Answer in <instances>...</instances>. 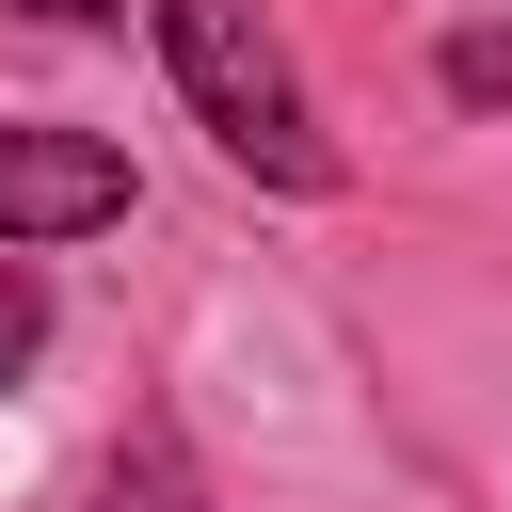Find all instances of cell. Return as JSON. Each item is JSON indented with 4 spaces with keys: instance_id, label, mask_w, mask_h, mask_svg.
Segmentation results:
<instances>
[{
    "instance_id": "1",
    "label": "cell",
    "mask_w": 512,
    "mask_h": 512,
    "mask_svg": "<svg viewBox=\"0 0 512 512\" xmlns=\"http://www.w3.org/2000/svg\"><path fill=\"white\" fill-rule=\"evenodd\" d=\"M160 64L192 96V128L256 176V192H336V144H320V96L288 64V32L256 0H160Z\"/></svg>"
},
{
    "instance_id": "2",
    "label": "cell",
    "mask_w": 512,
    "mask_h": 512,
    "mask_svg": "<svg viewBox=\"0 0 512 512\" xmlns=\"http://www.w3.org/2000/svg\"><path fill=\"white\" fill-rule=\"evenodd\" d=\"M96 224H128V160L96 128H0V256L96 240Z\"/></svg>"
},
{
    "instance_id": "3",
    "label": "cell",
    "mask_w": 512,
    "mask_h": 512,
    "mask_svg": "<svg viewBox=\"0 0 512 512\" xmlns=\"http://www.w3.org/2000/svg\"><path fill=\"white\" fill-rule=\"evenodd\" d=\"M96 512H208V480H192V432H176V416H128V448H112Z\"/></svg>"
},
{
    "instance_id": "4",
    "label": "cell",
    "mask_w": 512,
    "mask_h": 512,
    "mask_svg": "<svg viewBox=\"0 0 512 512\" xmlns=\"http://www.w3.org/2000/svg\"><path fill=\"white\" fill-rule=\"evenodd\" d=\"M32 352H48V272H32V256H0V384H16Z\"/></svg>"
},
{
    "instance_id": "5",
    "label": "cell",
    "mask_w": 512,
    "mask_h": 512,
    "mask_svg": "<svg viewBox=\"0 0 512 512\" xmlns=\"http://www.w3.org/2000/svg\"><path fill=\"white\" fill-rule=\"evenodd\" d=\"M448 96H512V32H448Z\"/></svg>"
},
{
    "instance_id": "6",
    "label": "cell",
    "mask_w": 512,
    "mask_h": 512,
    "mask_svg": "<svg viewBox=\"0 0 512 512\" xmlns=\"http://www.w3.org/2000/svg\"><path fill=\"white\" fill-rule=\"evenodd\" d=\"M32 16H64V32H96V16H112V0H32Z\"/></svg>"
}]
</instances>
